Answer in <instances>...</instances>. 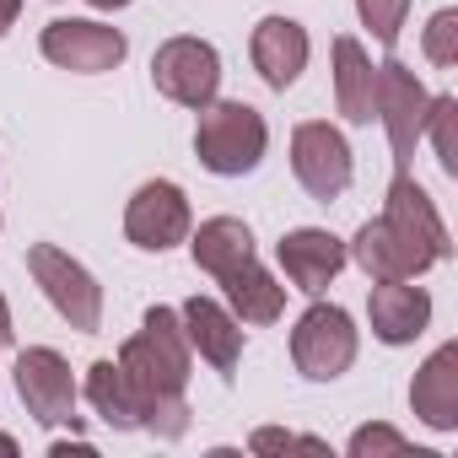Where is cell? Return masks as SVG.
Masks as SVG:
<instances>
[{"mask_svg":"<svg viewBox=\"0 0 458 458\" xmlns=\"http://www.w3.org/2000/svg\"><path fill=\"white\" fill-rule=\"evenodd\" d=\"M420 49H426L431 65H458V12H453V6H442V12L426 22Z\"/></svg>","mask_w":458,"mask_h":458,"instance_id":"cell-24","label":"cell"},{"mask_svg":"<svg viewBox=\"0 0 458 458\" xmlns=\"http://www.w3.org/2000/svg\"><path fill=\"white\" fill-rule=\"evenodd\" d=\"M367 318L383 345H415L431 324V297L426 286H410V281H372Z\"/></svg>","mask_w":458,"mask_h":458,"instance_id":"cell-15","label":"cell"},{"mask_svg":"<svg viewBox=\"0 0 458 458\" xmlns=\"http://www.w3.org/2000/svg\"><path fill=\"white\" fill-rule=\"evenodd\" d=\"M12 302H6V292H0V345H12Z\"/></svg>","mask_w":458,"mask_h":458,"instance_id":"cell-28","label":"cell"},{"mask_svg":"<svg viewBox=\"0 0 458 458\" xmlns=\"http://www.w3.org/2000/svg\"><path fill=\"white\" fill-rule=\"evenodd\" d=\"M276 259H281L286 281H292L297 292H308V297H318L324 286H335V276L351 265L345 243H340L335 233H324V226H297V233H286V238L276 243Z\"/></svg>","mask_w":458,"mask_h":458,"instance_id":"cell-12","label":"cell"},{"mask_svg":"<svg viewBox=\"0 0 458 458\" xmlns=\"http://www.w3.org/2000/svg\"><path fill=\"white\" fill-rule=\"evenodd\" d=\"M308 55H313L308 28L292 22V17H265V22L254 28V38H249V60H254V71L265 76V87H276V92H286V87L308 71Z\"/></svg>","mask_w":458,"mask_h":458,"instance_id":"cell-14","label":"cell"},{"mask_svg":"<svg viewBox=\"0 0 458 458\" xmlns=\"http://www.w3.org/2000/svg\"><path fill=\"white\" fill-rule=\"evenodd\" d=\"M221 286H226V308H233L238 324H276L281 308H286V286H281L270 270H259L254 259H249L243 270H233Z\"/></svg>","mask_w":458,"mask_h":458,"instance_id":"cell-20","label":"cell"},{"mask_svg":"<svg viewBox=\"0 0 458 458\" xmlns=\"http://www.w3.org/2000/svg\"><path fill=\"white\" fill-rule=\"evenodd\" d=\"M119 372L130 377L140 399V431L157 437H183L189 431V372H194V345L183 335V318L173 308H146L140 335L119 345Z\"/></svg>","mask_w":458,"mask_h":458,"instance_id":"cell-1","label":"cell"},{"mask_svg":"<svg viewBox=\"0 0 458 458\" xmlns=\"http://www.w3.org/2000/svg\"><path fill=\"white\" fill-rule=\"evenodd\" d=\"M87 6H98V12H119V6H130V0H87Z\"/></svg>","mask_w":458,"mask_h":458,"instance_id":"cell-29","label":"cell"},{"mask_svg":"<svg viewBox=\"0 0 458 458\" xmlns=\"http://www.w3.org/2000/svg\"><path fill=\"white\" fill-rule=\"evenodd\" d=\"M356 351H361L356 324H351V313L335 308V302H313V308L297 318V329H292V361H297V372H302L308 383H335L340 372H351Z\"/></svg>","mask_w":458,"mask_h":458,"instance_id":"cell-4","label":"cell"},{"mask_svg":"<svg viewBox=\"0 0 458 458\" xmlns=\"http://www.w3.org/2000/svg\"><path fill=\"white\" fill-rule=\"evenodd\" d=\"M345 254L367 270V281H415V276H426V270H431L420 254H410V249L388 233L383 216L361 226V233L351 238V249H345Z\"/></svg>","mask_w":458,"mask_h":458,"instance_id":"cell-19","label":"cell"},{"mask_svg":"<svg viewBox=\"0 0 458 458\" xmlns=\"http://www.w3.org/2000/svg\"><path fill=\"white\" fill-rule=\"evenodd\" d=\"M377 453H410V437L394 426H361L351 437V458H377Z\"/></svg>","mask_w":458,"mask_h":458,"instance_id":"cell-25","label":"cell"},{"mask_svg":"<svg viewBox=\"0 0 458 458\" xmlns=\"http://www.w3.org/2000/svg\"><path fill=\"white\" fill-rule=\"evenodd\" d=\"M420 135H431L442 173L458 178V98H453V92H437V98H431V108H426V130H420Z\"/></svg>","mask_w":458,"mask_h":458,"instance_id":"cell-22","label":"cell"},{"mask_svg":"<svg viewBox=\"0 0 458 458\" xmlns=\"http://www.w3.org/2000/svg\"><path fill=\"white\" fill-rule=\"evenodd\" d=\"M0 453H17V437H0Z\"/></svg>","mask_w":458,"mask_h":458,"instance_id":"cell-30","label":"cell"},{"mask_svg":"<svg viewBox=\"0 0 458 458\" xmlns=\"http://www.w3.org/2000/svg\"><path fill=\"white\" fill-rule=\"evenodd\" d=\"M194 233V216H189V194L173 178H151L130 194L124 205V238L146 254H167Z\"/></svg>","mask_w":458,"mask_h":458,"instance_id":"cell-7","label":"cell"},{"mask_svg":"<svg viewBox=\"0 0 458 458\" xmlns=\"http://www.w3.org/2000/svg\"><path fill=\"white\" fill-rule=\"evenodd\" d=\"M17 17H22V0H0V38L17 28Z\"/></svg>","mask_w":458,"mask_h":458,"instance_id":"cell-27","label":"cell"},{"mask_svg":"<svg viewBox=\"0 0 458 458\" xmlns=\"http://www.w3.org/2000/svg\"><path fill=\"white\" fill-rule=\"evenodd\" d=\"M189 254L205 276L226 281L233 270H243L254 259V233L238 216H210V221H199V233H189Z\"/></svg>","mask_w":458,"mask_h":458,"instance_id":"cell-18","label":"cell"},{"mask_svg":"<svg viewBox=\"0 0 458 458\" xmlns=\"http://www.w3.org/2000/svg\"><path fill=\"white\" fill-rule=\"evenodd\" d=\"M17 394L38 426H76V377L71 361L49 345H28L17 356Z\"/></svg>","mask_w":458,"mask_h":458,"instance_id":"cell-11","label":"cell"},{"mask_svg":"<svg viewBox=\"0 0 458 458\" xmlns=\"http://www.w3.org/2000/svg\"><path fill=\"white\" fill-rule=\"evenodd\" d=\"M356 17H361V28H367L383 49H394V44H399V28H404V17H410V0H356Z\"/></svg>","mask_w":458,"mask_h":458,"instance_id":"cell-23","label":"cell"},{"mask_svg":"<svg viewBox=\"0 0 458 458\" xmlns=\"http://www.w3.org/2000/svg\"><path fill=\"white\" fill-rule=\"evenodd\" d=\"M410 410L431 431H458V340L437 345L420 361V372L410 383Z\"/></svg>","mask_w":458,"mask_h":458,"instance_id":"cell-16","label":"cell"},{"mask_svg":"<svg viewBox=\"0 0 458 458\" xmlns=\"http://www.w3.org/2000/svg\"><path fill=\"white\" fill-rule=\"evenodd\" d=\"M270 124L254 103H205L194 124V157L216 178H243L265 162Z\"/></svg>","mask_w":458,"mask_h":458,"instance_id":"cell-2","label":"cell"},{"mask_svg":"<svg viewBox=\"0 0 458 458\" xmlns=\"http://www.w3.org/2000/svg\"><path fill=\"white\" fill-rule=\"evenodd\" d=\"M383 226L410 249V254H420L426 265H442V259H453V238H447V221L437 216V205H431V194L410 178V173H394V183H388V194H383Z\"/></svg>","mask_w":458,"mask_h":458,"instance_id":"cell-9","label":"cell"},{"mask_svg":"<svg viewBox=\"0 0 458 458\" xmlns=\"http://www.w3.org/2000/svg\"><path fill=\"white\" fill-rule=\"evenodd\" d=\"M87 399H92V410L114 426V431H140V399H135V388H130V377L119 372V361H92L87 367Z\"/></svg>","mask_w":458,"mask_h":458,"instance_id":"cell-21","label":"cell"},{"mask_svg":"<svg viewBox=\"0 0 458 458\" xmlns=\"http://www.w3.org/2000/svg\"><path fill=\"white\" fill-rule=\"evenodd\" d=\"M38 49H44V60H49V65H60V71H76V76H103V71L124 65L130 38H124L119 28H108V22L60 17V22H49V28H44Z\"/></svg>","mask_w":458,"mask_h":458,"instance_id":"cell-10","label":"cell"},{"mask_svg":"<svg viewBox=\"0 0 458 458\" xmlns=\"http://www.w3.org/2000/svg\"><path fill=\"white\" fill-rule=\"evenodd\" d=\"M249 447H254V453H281V447H313V453H324V442H318V437H297V431H276V426L254 431V437H249Z\"/></svg>","mask_w":458,"mask_h":458,"instance_id":"cell-26","label":"cell"},{"mask_svg":"<svg viewBox=\"0 0 458 458\" xmlns=\"http://www.w3.org/2000/svg\"><path fill=\"white\" fill-rule=\"evenodd\" d=\"M151 81H157V92H162L167 103L199 114V108L216 103V92H221V55H216V44L178 33V38H167V44L151 55Z\"/></svg>","mask_w":458,"mask_h":458,"instance_id":"cell-5","label":"cell"},{"mask_svg":"<svg viewBox=\"0 0 458 458\" xmlns=\"http://www.w3.org/2000/svg\"><path fill=\"white\" fill-rule=\"evenodd\" d=\"M329 55H335V103H340V114L351 124H372L377 119V65H372V55L351 33H340Z\"/></svg>","mask_w":458,"mask_h":458,"instance_id":"cell-17","label":"cell"},{"mask_svg":"<svg viewBox=\"0 0 458 458\" xmlns=\"http://www.w3.org/2000/svg\"><path fill=\"white\" fill-rule=\"evenodd\" d=\"M178 318H183L189 345L221 372V383H233L238 377V356H243V324L233 318V308H221L216 297H189L178 308Z\"/></svg>","mask_w":458,"mask_h":458,"instance_id":"cell-13","label":"cell"},{"mask_svg":"<svg viewBox=\"0 0 458 458\" xmlns=\"http://www.w3.org/2000/svg\"><path fill=\"white\" fill-rule=\"evenodd\" d=\"M292 173H297V183L313 194V199H340L345 189H351V178H356V157H351V140L335 130V124H324V119H308V124H297L292 130Z\"/></svg>","mask_w":458,"mask_h":458,"instance_id":"cell-8","label":"cell"},{"mask_svg":"<svg viewBox=\"0 0 458 458\" xmlns=\"http://www.w3.org/2000/svg\"><path fill=\"white\" fill-rule=\"evenodd\" d=\"M426 108H431V92L420 87V76L404 65V60H383L377 65V119L388 130V151H394V173H410L415 162V146H420V130H426Z\"/></svg>","mask_w":458,"mask_h":458,"instance_id":"cell-6","label":"cell"},{"mask_svg":"<svg viewBox=\"0 0 458 458\" xmlns=\"http://www.w3.org/2000/svg\"><path fill=\"white\" fill-rule=\"evenodd\" d=\"M28 276L38 281V292L49 297V308L76 335H98L103 329V286L92 281V270L81 259H71L55 243H33L28 249Z\"/></svg>","mask_w":458,"mask_h":458,"instance_id":"cell-3","label":"cell"}]
</instances>
